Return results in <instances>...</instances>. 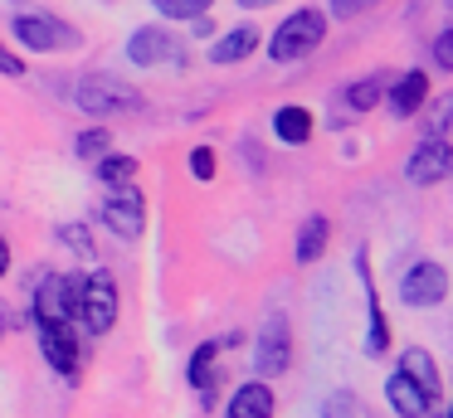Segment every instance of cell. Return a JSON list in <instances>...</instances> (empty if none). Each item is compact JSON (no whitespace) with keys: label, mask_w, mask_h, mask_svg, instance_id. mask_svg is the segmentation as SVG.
Masks as SVG:
<instances>
[{"label":"cell","mask_w":453,"mask_h":418,"mask_svg":"<svg viewBox=\"0 0 453 418\" xmlns=\"http://www.w3.org/2000/svg\"><path fill=\"white\" fill-rule=\"evenodd\" d=\"M73 107H83L88 117H103V122H112V117H132L142 112V93L132 83H122L118 73H83L79 83H73Z\"/></svg>","instance_id":"cell-1"},{"label":"cell","mask_w":453,"mask_h":418,"mask_svg":"<svg viewBox=\"0 0 453 418\" xmlns=\"http://www.w3.org/2000/svg\"><path fill=\"white\" fill-rule=\"evenodd\" d=\"M322 39H326V10L303 5L297 15H288L283 25L273 29V39H268V58H273V64H297V58H307Z\"/></svg>","instance_id":"cell-2"},{"label":"cell","mask_w":453,"mask_h":418,"mask_svg":"<svg viewBox=\"0 0 453 418\" xmlns=\"http://www.w3.org/2000/svg\"><path fill=\"white\" fill-rule=\"evenodd\" d=\"M11 29L30 54H54V49H79L83 44L79 29L64 25L59 15H50V10H20V15H11Z\"/></svg>","instance_id":"cell-3"},{"label":"cell","mask_w":453,"mask_h":418,"mask_svg":"<svg viewBox=\"0 0 453 418\" xmlns=\"http://www.w3.org/2000/svg\"><path fill=\"white\" fill-rule=\"evenodd\" d=\"M79 292H83V272H50V277L35 287L25 316L30 321H79Z\"/></svg>","instance_id":"cell-4"},{"label":"cell","mask_w":453,"mask_h":418,"mask_svg":"<svg viewBox=\"0 0 453 418\" xmlns=\"http://www.w3.org/2000/svg\"><path fill=\"white\" fill-rule=\"evenodd\" d=\"M118 311H122L118 282H112L108 272H88V277H83V292H79V321L93 336H108V331L118 326Z\"/></svg>","instance_id":"cell-5"},{"label":"cell","mask_w":453,"mask_h":418,"mask_svg":"<svg viewBox=\"0 0 453 418\" xmlns=\"http://www.w3.org/2000/svg\"><path fill=\"white\" fill-rule=\"evenodd\" d=\"M288 365H293V331H288V321L273 311V316L258 321V336H254V375H258V379H278Z\"/></svg>","instance_id":"cell-6"},{"label":"cell","mask_w":453,"mask_h":418,"mask_svg":"<svg viewBox=\"0 0 453 418\" xmlns=\"http://www.w3.org/2000/svg\"><path fill=\"white\" fill-rule=\"evenodd\" d=\"M98 219L108 224L118 239H142V229H147V200H142V190H132V185H112V194L103 200Z\"/></svg>","instance_id":"cell-7"},{"label":"cell","mask_w":453,"mask_h":418,"mask_svg":"<svg viewBox=\"0 0 453 418\" xmlns=\"http://www.w3.org/2000/svg\"><path fill=\"white\" fill-rule=\"evenodd\" d=\"M443 297H449V272H443V262L419 258L414 268H404V277H400L404 307H439Z\"/></svg>","instance_id":"cell-8"},{"label":"cell","mask_w":453,"mask_h":418,"mask_svg":"<svg viewBox=\"0 0 453 418\" xmlns=\"http://www.w3.org/2000/svg\"><path fill=\"white\" fill-rule=\"evenodd\" d=\"M35 336H40V350L54 375L79 379V340H73L69 321H35Z\"/></svg>","instance_id":"cell-9"},{"label":"cell","mask_w":453,"mask_h":418,"mask_svg":"<svg viewBox=\"0 0 453 418\" xmlns=\"http://www.w3.org/2000/svg\"><path fill=\"white\" fill-rule=\"evenodd\" d=\"M453 171V151L443 136H424L410 156H404V180L410 185H439Z\"/></svg>","instance_id":"cell-10"},{"label":"cell","mask_w":453,"mask_h":418,"mask_svg":"<svg viewBox=\"0 0 453 418\" xmlns=\"http://www.w3.org/2000/svg\"><path fill=\"white\" fill-rule=\"evenodd\" d=\"M380 103L390 107V117L410 122V117L419 112L424 103H429V73H424V68H410V73H400V78H395V87H385Z\"/></svg>","instance_id":"cell-11"},{"label":"cell","mask_w":453,"mask_h":418,"mask_svg":"<svg viewBox=\"0 0 453 418\" xmlns=\"http://www.w3.org/2000/svg\"><path fill=\"white\" fill-rule=\"evenodd\" d=\"M171 54H176V34H171L166 25H142V29H132L127 58H132L137 68H157V64H166Z\"/></svg>","instance_id":"cell-12"},{"label":"cell","mask_w":453,"mask_h":418,"mask_svg":"<svg viewBox=\"0 0 453 418\" xmlns=\"http://www.w3.org/2000/svg\"><path fill=\"white\" fill-rule=\"evenodd\" d=\"M278 414V399H273V384L268 379H244V384L229 394L225 404V418H273Z\"/></svg>","instance_id":"cell-13"},{"label":"cell","mask_w":453,"mask_h":418,"mask_svg":"<svg viewBox=\"0 0 453 418\" xmlns=\"http://www.w3.org/2000/svg\"><path fill=\"white\" fill-rule=\"evenodd\" d=\"M258 39H264V34H258V25H249V19H244V25H234V29H225V34H215V44H210L205 58H210L215 68L244 64L249 54H258Z\"/></svg>","instance_id":"cell-14"},{"label":"cell","mask_w":453,"mask_h":418,"mask_svg":"<svg viewBox=\"0 0 453 418\" xmlns=\"http://www.w3.org/2000/svg\"><path fill=\"white\" fill-rule=\"evenodd\" d=\"M326 239H332V224H326V214H307L303 224H297L293 233V262L297 268H307V262H317L326 253Z\"/></svg>","instance_id":"cell-15"},{"label":"cell","mask_w":453,"mask_h":418,"mask_svg":"<svg viewBox=\"0 0 453 418\" xmlns=\"http://www.w3.org/2000/svg\"><path fill=\"white\" fill-rule=\"evenodd\" d=\"M400 375H410L414 384L424 389V399H429V404H439L443 399V379H439V365H434V355L424 346H410L400 355Z\"/></svg>","instance_id":"cell-16"},{"label":"cell","mask_w":453,"mask_h":418,"mask_svg":"<svg viewBox=\"0 0 453 418\" xmlns=\"http://www.w3.org/2000/svg\"><path fill=\"white\" fill-rule=\"evenodd\" d=\"M385 404H390L400 418H419L424 408H429V399H424V389L414 384L410 375H400V369H395V375L385 379Z\"/></svg>","instance_id":"cell-17"},{"label":"cell","mask_w":453,"mask_h":418,"mask_svg":"<svg viewBox=\"0 0 453 418\" xmlns=\"http://www.w3.org/2000/svg\"><path fill=\"white\" fill-rule=\"evenodd\" d=\"M215 360H219V340H200L196 355H190V369H186V379L205 394V404L215 399V384H219V365H215Z\"/></svg>","instance_id":"cell-18"},{"label":"cell","mask_w":453,"mask_h":418,"mask_svg":"<svg viewBox=\"0 0 453 418\" xmlns=\"http://www.w3.org/2000/svg\"><path fill=\"white\" fill-rule=\"evenodd\" d=\"M273 136H278L283 146L312 141V112H307V107H297V103L278 107V112H273Z\"/></svg>","instance_id":"cell-19"},{"label":"cell","mask_w":453,"mask_h":418,"mask_svg":"<svg viewBox=\"0 0 453 418\" xmlns=\"http://www.w3.org/2000/svg\"><path fill=\"white\" fill-rule=\"evenodd\" d=\"M137 156H118V151H103L98 161H93V175H98L103 185H132L137 180Z\"/></svg>","instance_id":"cell-20"},{"label":"cell","mask_w":453,"mask_h":418,"mask_svg":"<svg viewBox=\"0 0 453 418\" xmlns=\"http://www.w3.org/2000/svg\"><path fill=\"white\" fill-rule=\"evenodd\" d=\"M380 97H385V78H380V73H371V78H356V83L342 93V103L351 107V112H371V107L380 103Z\"/></svg>","instance_id":"cell-21"},{"label":"cell","mask_w":453,"mask_h":418,"mask_svg":"<svg viewBox=\"0 0 453 418\" xmlns=\"http://www.w3.org/2000/svg\"><path fill=\"white\" fill-rule=\"evenodd\" d=\"M365 311H371V331H365V355H385L390 350V326H385V311L375 301V292L365 297Z\"/></svg>","instance_id":"cell-22"},{"label":"cell","mask_w":453,"mask_h":418,"mask_svg":"<svg viewBox=\"0 0 453 418\" xmlns=\"http://www.w3.org/2000/svg\"><path fill=\"white\" fill-rule=\"evenodd\" d=\"M210 5H215V0H151V10L166 15V19H196V15H205Z\"/></svg>","instance_id":"cell-23"},{"label":"cell","mask_w":453,"mask_h":418,"mask_svg":"<svg viewBox=\"0 0 453 418\" xmlns=\"http://www.w3.org/2000/svg\"><path fill=\"white\" fill-rule=\"evenodd\" d=\"M73 151H79L83 161H98L103 151H112V132H108V126H88V132L73 141Z\"/></svg>","instance_id":"cell-24"},{"label":"cell","mask_w":453,"mask_h":418,"mask_svg":"<svg viewBox=\"0 0 453 418\" xmlns=\"http://www.w3.org/2000/svg\"><path fill=\"white\" fill-rule=\"evenodd\" d=\"M59 243H69V253H79V258H93L88 224H59Z\"/></svg>","instance_id":"cell-25"},{"label":"cell","mask_w":453,"mask_h":418,"mask_svg":"<svg viewBox=\"0 0 453 418\" xmlns=\"http://www.w3.org/2000/svg\"><path fill=\"white\" fill-rule=\"evenodd\" d=\"M322 418H356V394H351V389H336V394H326Z\"/></svg>","instance_id":"cell-26"},{"label":"cell","mask_w":453,"mask_h":418,"mask_svg":"<svg viewBox=\"0 0 453 418\" xmlns=\"http://www.w3.org/2000/svg\"><path fill=\"white\" fill-rule=\"evenodd\" d=\"M190 175H196V180H215V151H210V146H196V151H190Z\"/></svg>","instance_id":"cell-27"},{"label":"cell","mask_w":453,"mask_h":418,"mask_svg":"<svg viewBox=\"0 0 453 418\" xmlns=\"http://www.w3.org/2000/svg\"><path fill=\"white\" fill-rule=\"evenodd\" d=\"M434 68H443V73L453 68V29H443V34L434 39Z\"/></svg>","instance_id":"cell-28"},{"label":"cell","mask_w":453,"mask_h":418,"mask_svg":"<svg viewBox=\"0 0 453 418\" xmlns=\"http://www.w3.org/2000/svg\"><path fill=\"white\" fill-rule=\"evenodd\" d=\"M449 112H453V103H449V97H439V103H434V112H429V136H443Z\"/></svg>","instance_id":"cell-29"},{"label":"cell","mask_w":453,"mask_h":418,"mask_svg":"<svg viewBox=\"0 0 453 418\" xmlns=\"http://www.w3.org/2000/svg\"><path fill=\"white\" fill-rule=\"evenodd\" d=\"M371 5H380V0H332V15L351 19V15H361V10H371Z\"/></svg>","instance_id":"cell-30"},{"label":"cell","mask_w":453,"mask_h":418,"mask_svg":"<svg viewBox=\"0 0 453 418\" xmlns=\"http://www.w3.org/2000/svg\"><path fill=\"white\" fill-rule=\"evenodd\" d=\"M0 73H5V78H20V73H25V58L11 54L5 44H0Z\"/></svg>","instance_id":"cell-31"},{"label":"cell","mask_w":453,"mask_h":418,"mask_svg":"<svg viewBox=\"0 0 453 418\" xmlns=\"http://www.w3.org/2000/svg\"><path fill=\"white\" fill-rule=\"evenodd\" d=\"M11 272V248H5V239H0V277Z\"/></svg>","instance_id":"cell-32"},{"label":"cell","mask_w":453,"mask_h":418,"mask_svg":"<svg viewBox=\"0 0 453 418\" xmlns=\"http://www.w3.org/2000/svg\"><path fill=\"white\" fill-rule=\"evenodd\" d=\"M419 418H449V414H443V399H439V404H429V408H424Z\"/></svg>","instance_id":"cell-33"},{"label":"cell","mask_w":453,"mask_h":418,"mask_svg":"<svg viewBox=\"0 0 453 418\" xmlns=\"http://www.w3.org/2000/svg\"><path fill=\"white\" fill-rule=\"evenodd\" d=\"M5 331H11V311H5V301H0V340H5Z\"/></svg>","instance_id":"cell-34"},{"label":"cell","mask_w":453,"mask_h":418,"mask_svg":"<svg viewBox=\"0 0 453 418\" xmlns=\"http://www.w3.org/2000/svg\"><path fill=\"white\" fill-rule=\"evenodd\" d=\"M239 5H244V10H254V5H268V0H239Z\"/></svg>","instance_id":"cell-35"},{"label":"cell","mask_w":453,"mask_h":418,"mask_svg":"<svg viewBox=\"0 0 453 418\" xmlns=\"http://www.w3.org/2000/svg\"><path fill=\"white\" fill-rule=\"evenodd\" d=\"M5 5H20V0H5Z\"/></svg>","instance_id":"cell-36"}]
</instances>
